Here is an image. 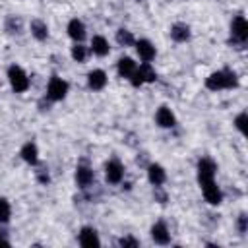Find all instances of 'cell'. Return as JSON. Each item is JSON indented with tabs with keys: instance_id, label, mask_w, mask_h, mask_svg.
<instances>
[{
	"instance_id": "cell-23",
	"label": "cell",
	"mask_w": 248,
	"mask_h": 248,
	"mask_svg": "<svg viewBox=\"0 0 248 248\" xmlns=\"http://www.w3.org/2000/svg\"><path fill=\"white\" fill-rule=\"evenodd\" d=\"M4 27H6V31L10 35H17V33H21V19L16 17V16H8Z\"/></svg>"
},
{
	"instance_id": "cell-14",
	"label": "cell",
	"mask_w": 248,
	"mask_h": 248,
	"mask_svg": "<svg viewBox=\"0 0 248 248\" xmlns=\"http://www.w3.org/2000/svg\"><path fill=\"white\" fill-rule=\"evenodd\" d=\"M151 238H153L157 244H169V242H170V232H169L167 223L157 221V223L151 227Z\"/></svg>"
},
{
	"instance_id": "cell-31",
	"label": "cell",
	"mask_w": 248,
	"mask_h": 248,
	"mask_svg": "<svg viewBox=\"0 0 248 248\" xmlns=\"http://www.w3.org/2000/svg\"><path fill=\"white\" fill-rule=\"evenodd\" d=\"M0 244H8V240H6V236L0 232Z\"/></svg>"
},
{
	"instance_id": "cell-16",
	"label": "cell",
	"mask_w": 248,
	"mask_h": 248,
	"mask_svg": "<svg viewBox=\"0 0 248 248\" xmlns=\"http://www.w3.org/2000/svg\"><path fill=\"white\" fill-rule=\"evenodd\" d=\"M93 178H95V174H93L91 167H87V165H78V169H76V182H78L79 188L91 186V184H93Z\"/></svg>"
},
{
	"instance_id": "cell-11",
	"label": "cell",
	"mask_w": 248,
	"mask_h": 248,
	"mask_svg": "<svg viewBox=\"0 0 248 248\" xmlns=\"http://www.w3.org/2000/svg\"><path fill=\"white\" fill-rule=\"evenodd\" d=\"M66 31H68V37L74 39L76 43H81V41L85 39V25H83V21L78 19V17H74V19L68 21Z\"/></svg>"
},
{
	"instance_id": "cell-26",
	"label": "cell",
	"mask_w": 248,
	"mask_h": 248,
	"mask_svg": "<svg viewBox=\"0 0 248 248\" xmlns=\"http://www.w3.org/2000/svg\"><path fill=\"white\" fill-rule=\"evenodd\" d=\"M246 120H248V114L246 112H240L236 118H234V126L240 134H246Z\"/></svg>"
},
{
	"instance_id": "cell-29",
	"label": "cell",
	"mask_w": 248,
	"mask_h": 248,
	"mask_svg": "<svg viewBox=\"0 0 248 248\" xmlns=\"http://www.w3.org/2000/svg\"><path fill=\"white\" fill-rule=\"evenodd\" d=\"M37 180H39L41 184H46V182L50 180V178H48V172H46L45 169H39V170H37Z\"/></svg>"
},
{
	"instance_id": "cell-27",
	"label": "cell",
	"mask_w": 248,
	"mask_h": 248,
	"mask_svg": "<svg viewBox=\"0 0 248 248\" xmlns=\"http://www.w3.org/2000/svg\"><path fill=\"white\" fill-rule=\"evenodd\" d=\"M118 246H124V248H136V246H140V240L134 238V236H122V238L118 240Z\"/></svg>"
},
{
	"instance_id": "cell-28",
	"label": "cell",
	"mask_w": 248,
	"mask_h": 248,
	"mask_svg": "<svg viewBox=\"0 0 248 248\" xmlns=\"http://www.w3.org/2000/svg\"><path fill=\"white\" fill-rule=\"evenodd\" d=\"M246 219H248V217H246L244 213H240V215H238L236 229H238V232H240V234H244V232H246Z\"/></svg>"
},
{
	"instance_id": "cell-2",
	"label": "cell",
	"mask_w": 248,
	"mask_h": 248,
	"mask_svg": "<svg viewBox=\"0 0 248 248\" xmlns=\"http://www.w3.org/2000/svg\"><path fill=\"white\" fill-rule=\"evenodd\" d=\"M8 81H10V85H12V89L16 93H25L29 89V76L17 64H12L8 68Z\"/></svg>"
},
{
	"instance_id": "cell-1",
	"label": "cell",
	"mask_w": 248,
	"mask_h": 248,
	"mask_svg": "<svg viewBox=\"0 0 248 248\" xmlns=\"http://www.w3.org/2000/svg\"><path fill=\"white\" fill-rule=\"evenodd\" d=\"M236 85H238V76H236L232 70H229V68L217 70V72H213V74H209V76L205 78V87H207L209 91L232 89V87H236Z\"/></svg>"
},
{
	"instance_id": "cell-25",
	"label": "cell",
	"mask_w": 248,
	"mask_h": 248,
	"mask_svg": "<svg viewBox=\"0 0 248 248\" xmlns=\"http://www.w3.org/2000/svg\"><path fill=\"white\" fill-rule=\"evenodd\" d=\"M12 217V205L6 198H0V223H8Z\"/></svg>"
},
{
	"instance_id": "cell-5",
	"label": "cell",
	"mask_w": 248,
	"mask_h": 248,
	"mask_svg": "<svg viewBox=\"0 0 248 248\" xmlns=\"http://www.w3.org/2000/svg\"><path fill=\"white\" fill-rule=\"evenodd\" d=\"M231 37L240 46L246 43V39H248V21H246L244 16H236L231 21Z\"/></svg>"
},
{
	"instance_id": "cell-7",
	"label": "cell",
	"mask_w": 248,
	"mask_h": 248,
	"mask_svg": "<svg viewBox=\"0 0 248 248\" xmlns=\"http://www.w3.org/2000/svg\"><path fill=\"white\" fill-rule=\"evenodd\" d=\"M105 178H107V182H110V184L122 182V178H124V167H122V163H120L118 159L107 161V165H105Z\"/></svg>"
},
{
	"instance_id": "cell-22",
	"label": "cell",
	"mask_w": 248,
	"mask_h": 248,
	"mask_svg": "<svg viewBox=\"0 0 248 248\" xmlns=\"http://www.w3.org/2000/svg\"><path fill=\"white\" fill-rule=\"evenodd\" d=\"M116 43L120 45V46H132L134 43H136V39H134V35H132V31H128V29H118L116 31Z\"/></svg>"
},
{
	"instance_id": "cell-6",
	"label": "cell",
	"mask_w": 248,
	"mask_h": 248,
	"mask_svg": "<svg viewBox=\"0 0 248 248\" xmlns=\"http://www.w3.org/2000/svg\"><path fill=\"white\" fill-rule=\"evenodd\" d=\"M215 172H217V165L213 159L209 157H202L198 161V182H207V180H215Z\"/></svg>"
},
{
	"instance_id": "cell-21",
	"label": "cell",
	"mask_w": 248,
	"mask_h": 248,
	"mask_svg": "<svg viewBox=\"0 0 248 248\" xmlns=\"http://www.w3.org/2000/svg\"><path fill=\"white\" fill-rule=\"evenodd\" d=\"M29 31L37 41H46V37H48V25L43 19H33L29 23Z\"/></svg>"
},
{
	"instance_id": "cell-30",
	"label": "cell",
	"mask_w": 248,
	"mask_h": 248,
	"mask_svg": "<svg viewBox=\"0 0 248 248\" xmlns=\"http://www.w3.org/2000/svg\"><path fill=\"white\" fill-rule=\"evenodd\" d=\"M155 200H157L159 203H165V202H167V194H165V192H161V190H159V186H155Z\"/></svg>"
},
{
	"instance_id": "cell-19",
	"label": "cell",
	"mask_w": 248,
	"mask_h": 248,
	"mask_svg": "<svg viewBox=\"0 0 248 248\" xmlns=\"http://www.w3.org/2000/svg\"><path fill=\"white\" fill-rule=\"evenodd\" d=\"M190 35H192L190 33V27L186 23H182V21H178V23H174L170 27V39L174 43H186L190 39Z\"/></svg>"
},
{
	"instance_id": "cell-12",
	"label": "cell",
	"mask_w": 248,
	"mask_h": 248,
	"mask_svg": "<svg viewBox=\"0 0 248 248\" xmlns=\"http://www.w3.org/2000/svg\"><path fill=\"white\" fill-rule=\"evenodd\" d=\"M136 52H138V56H140L143 62H151V60L155 58V46H153V43L147 41V39L136 41Z\"/></svg>"
},
{
	"instance_id": "cell-15",
	"label": "cell",
	"mask_w": 248,
	"mask_h": 248,
	"mask_svg": "<svg viewBox=\"0 0 248 248\" xmlns=\"http://www.w3.org/2000/svg\"><path fill=\"white\" fill-rule=\"evenodd\" d=\"M19 157L27 163V165H37L39 163V149H37V145L33 143V141H27V143H23L21 145V149H19Z\"/></svg>"
},
{
	"instance_id": "cell-9",
	"label": "cell",
	"mask_w": 248,
	"mask_h": 248,
	"mask_svg": "<svg viewBox=\"0 0 248 248\" xmlns=\"http://www.w3.org/2000/svg\"><path fill=\"white\" fill-rule=\"evenodd\" d=\"M78 242L85 248H91V246H99L101 240H99V234L93 227H81L79 234H78Z\"/></svg>"
},
{
	"instance_id": "cell-3",
	"label": "cell",
	"mask_w": 248,
	"mask_h": 248,
	"mask_svg": "<svg viewBox=\"0 0 248 248\" xmlns=\"http://www.w3.org/2000/svg\"><path fill=\"white\" fill-rule=\"evenodd\" d=\"M68 89H70V85L66 79L52 76L48 79V85H46V97H48V101H62L68 95Z\"/></svg>"
},
{
	"instance_id": "cell-13",
	"label": "cell",
	"mask_w": 248,
	"mask_h": 248,
	"mask_svg": "<svg viewBox=\"0 0 248 248\" xmlns=\"http://www.w3.org/2000/svg\"><path fill=\"white\" fill-rule=\"evenodd\" d=\"M155 122L161 128H172L176 124V116H174V112L169 107H159L157 108V114H155Z\"/></svg>"
},
{
	"instance_id": "cell-20",
	"label": "cell",
	"mask_w": 248,
	"mask_h": 248,
	"mask_svg": "<svg viewBox=\"0 0 248 248\" xmlns=\"http://www.w3.org/2000/svg\"><path fill=\"white\" fill-rule=\"evenodd\" d=\"M91 52L95 56H107L110 52V46H108V41L103 37V35H95L91 39Z\"/></svg>"
},
{
	"instance_id": "cell-17",
	"label": "cell",
	"mask_w": 248,
	"mask_h": 248,
	"mask_svg": "<svg viewBox=\"0 0 248 248\" xmlns=\"http://www.w3.org/2000/svg\"><path fill=\"white\" fill-rule=\"evenodd\" d=\"M147 178H149V182H151L153 186H161V184H165V180H167V172H165V169H163L161 165L151 163V165L147 167Z\"/></svg>"
},
{
	"instance_id": "cell-24",
	"label": "cell",
	"mask_w": 248,
	"mask_h": 248,
	"mask_svg": "<svg viewBox=\"0 0 248 248\" xmlns=\"http://www.w3.org/2000/svg\"><path fill=\"white\" fill-rule=\"evenodd\" d=\"M70 54H72V58H74L76 62H79V64H83V62L87 60V46H83L81 43H76V45L72 46V50H70Z\"/></svg>"
},
{
	"instance_id": "cell-4",
	"label": "cell",
	"mask_w": 248,
	"mask_h": 248,
	"mask_svg": "<svg viewBox=\"0 0 248 248\" xmlns=\"http://www.w3.org/2000/svg\"><path fill=\"white\" fill-rule=\"evenodd\" d=\"M155 79H157V72L151 68L149 62H143L140 68H136V72L130 78V81H132L134 87H140L143 83H153Z\"/></svg>"
},
{
	"instance_id": "cell-18",
	"label": "cell",
	"mask_w": 248,
	"mask_h": 248,
	"mask_svg": "<svg viewBox=\"0 0 248 248\" xmlns=\"http://www.w3.org/2000/svg\"><path fill=\"white\" fill-rule=\"evenodd\" d=\"M136 62L130 58V56H122V58H118V62H116V70H118V76L120 78H126V79H130L132 78V74L136 72Z\"/></svg>"
},
{
	"instance_id": "cell-8",
	"label": "cell",
	"mask_w": 248,
	"mask_h": 248,
	"mask_svg": "<svg viewBox=\"0 0 248 248\" xmlns=\"http://www.w3.org/2000/svg\"><path fill=\"white\" fill-rule=\"evenodd\" d=\"M200 186H202V192H203V198H205L207 203H211V205H219V203L223 202V192H221V188L215 184V180L202 182Z\"/></svg>"
},
{
	"instance_id": "cell-10",
	"label": "cell",
	"mask_w": 248,
	"mask_h": 248,
	"mask_svg": "<svg viewBox=\"0 0 248 248\" xmlns=\"http://www.w3.org/2000/svg\"><path fill=\"white\" fill-rule=\"evenodd\" d=\"M105 85H107V74H105V70L97 68V70H91V72L87 74V87H89V89L101 91Z\"/></svg>"
}]
</instances>
